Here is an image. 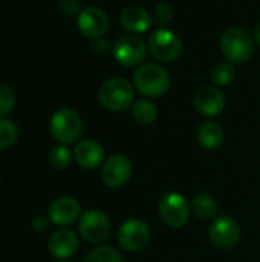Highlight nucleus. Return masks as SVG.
<instances>
[{"label": "nucleus", "instance_id": "f257e3e1", "mask_svg": "<svg viewBox=\"0 0 260 262\" xmlns=\"http://www.w3.org/2000/svg\"><path fill=\"white\" fill-rule=\"evenodd\" d=\"M98 100L107 111H126L135 103V86L121 77L109 78L101 84L98 91Z\"/></svg>", "mask_w": 260, "mask_h": 262}, {"label": "nucleus", "instance_id": "f03ea898", "mask_svg": "<svg viewBox=\"0 0 260 262\" xmlns=\"http://www.w3.org/2000/svg\"><path fill=\"white\" fill-rule=\"evenodd\" d=\"M133 86L144 97H161L170 89V75L161 64L146 63L133 74Z\"/></svg>", "mask_w": 260, "mask_h": 262}, {"label": "nucleus", "instance_id": "7ed1b4c3", "mask_svg": "<svg viewBox=\"0 0 260 262\" xmlns=\"http://www.w3.org/2000/svg\"><path fill=\"white\" fill-rule=\"evenodd\" d=\"M221 52L228 61L241 64L253 57L254 41L245 29L230 28L221 35Z\"/></svg>", "mask_w": 260, "mask_h": 262}, {"label": "nucleus", "instance_id": "20e7f679", "mask_svg": "<svg viewBox=\"0 0 260 262\" xmlns=\"http://www.w3.org/2000/svg\"><path fill=\"white\" fill-rule=\"evenodd\" d=\"M49 129L52 137L60 143V144H72L75 143L81 134H83V121L81 117L67 107L58 109L49 123Z\"/></svg>", "mask_w": 260, "mask_h": 262}, {"label": "nucleus", "instance_id": "39448f33", "mask_svg": "<svg viewBox=\"0 0 260 262\" xmlns=\"http://www.w3.org/2000/svg\"><path fill=\"white\" fill-rule=\"evenodd\" d=\"M147 45L150 54L162 63L175 61L182 52V41L179 35L167 28H159L153 31L149 35Z\"/></svg>", "mask_w": 260, "mask_h": 262}, {"label": "nucleus", "instance_id": "423d86ee", "mask_svg": "<svg viewBox=\"0 0 260 262\" xmlns=\"http://www.w3.org/2000/svg\"><path fill=\"white\" fill-rule=\"evenodd\" d=\"M112 54L118 64L124 68H133L143 63L146 58L147 45L138 34H126L115 41Z\"/></svg>", "mask_w": 260, "mask_h": 262}, {"label": "nucleus", "instance_id": "0eeeda50", "mask_svg": "<svg viewBox=\"0 0 260 262\" xmlns=\"http://www.w3.org/2000/svg\"><path fill=\"white\" fill-rule=\"evenodd\" d=\"M78 232L81 238L90 244H101L110 235V220L109 216L98 210H86L78 221Z\"/></svg>", "mask_w": 260, "mask_h": 262}, {"label": "nucleus", "instance_id": "6e6552de", "mask_svg": "<svg viewBox=\"0 0 260 262\" xmlns=\"http://www.w3.org/2000/svg\"><path fill=\"white\" fill-rule=\"evenodd\" d=\"M190 212L192 209L187 200L178 192H170L164 195L159 201V218L167 227H184L190 218Z\"/></svg>", "mask_w": 260, "mask_h": 262}, {"label": "nucleus", "instance_id": "1a4fd4ad", "mask_svg": "<svg viewBox=\"0 0 260 262\" xmlns=\"http://www.w3.org/2000/svg\"><path fill=\"white\" fill-rule=\"evenodd\" d=\"M208 238H210V243L218 250H224V252L231 250L241 241L239 223L228 215H221L210 226Z\"/></svg>", "mask_w": 260, "mask_h": 262}, {"label": "nucleus", "instance_id": "9d476101", "mask_svg": "<svg viewBox=\"0 0 260 262\" xmlns=\"http://www.w3.org/2000/svg\"><path fill=\"white\" fill-rule=\"evenodd\" d=\"M150 227L138 218L127 220L118 230V243L127 252H139L150 241Z\"/></svg>", "mask_w": 260, "mask_h": 262}, {"label": "nucleus", "instance_id": "9b49d317", "mask_svg": "<svg viewBox=\"0 0 260 262\" xmlns=\"http://www.w3.org/2000/svg\"><path fill=\"white\" fill-rule=\"evenodd\" d=\"M133 167L127 157L115 154L109 157L101 166V180L106 186L112 189L123 187L132 177Z\"/></svg>", "mask_w": 260, "mask_h": 262}, {"label": "nucleus", "instance_id": "f8f14e48", "mask_svg": "<svg viewBox=\"0 0 260 262\" xmlns=\"http://www.w3.org/2000/svg\"><path fill=\"white\" fill-rule=\"evenodd\" d=\"M107 14L97 6H87L78 14V29L89 38H101L109 31Z\"/></svg>", "mask_w": 260, "mask_h": 262}, {"label": "nucleus", "instance_id": "ddd939ff", "mask_svg": "<svg viewBox=\"0 0 260 262\" xmlns=\"http://www.w3.org/2000/svg\"><path fill=\"white\" fill-rule=\"evenodd\" d=\"M225 94L218 86H204L196 91L193 97L195 109L205 117H216L225 107Z\"/></svg>", "mask_w": 260, "mask_h": 262}, {"label": "nucleus", "instance_id": "4468645a", "mask_svg": "<svg viewBox=\"0 0 260 262\" xmlns=\"http://www.w3.org/2000/svg\"><path fill=\"white\" fill-rule=\"evenodd\" d=\"M81 207L74 196H60L49 206L48 216L52 224L66 227L74 224L80 216Z\"/></svg>", "mask_w": 260, "mask_h": 262}, {"label": "nucleus", "instance_id": "2eb2a0df", "mask_svg": "<svg viewBox=\"0 0 260 262\" xmlns=\"http://www.w3.org/2000/svg\"><path fill=\"white\" fill-rule=\"evenodd\" d=\"M74 158L83 169L93 170L104 164V149L93 140H83L74 149Z\"/></svg>", "mask_w": 260, "mask_h": 262}, {"label": "nucleus", "instance_id": "dca6fc26", "mask_svg": "<svg viewBox=\"0 0 260 262\" xmlns=\"http://www.w3.org/2000/svg\"><path fill=\"white\" fill-rule=\"evenodd\" d=\"M120 23L124 29L129 31V34H143L149 31L152 26V14L136 5L127 6L120 14Z\"/></svg>", "mask_w": 260, "mask_h": 262}, {"label": "nucleus", "instance_id": "f3484780", "mask_svg": "<svg viewBox=\"0 0 260 262\" xmlns=\"http://www.w3.org/2000/svg\"><path fill=\"white\" fill-rule=\"evenodd\" d=\"M78 236L69 229H61L52 233L48 243V250L54 258L66 259L78 250Z\"/></svg>", "mask_w": 260, "mask_h": 262}, {"label": "nucleus", "instance_id": "a211bd4d", "mask_svg": "<svg viewBox=\"0 0 260 262\" xmlns=\"http://www.w3.org/2000/svg\"><path fill=\"white\" fill-rule=\"evenodd\" d=\"M198 141L205 149H218L224 143V129L216 121H204L198 127Z\"/></svg>", "mask_w": 260, "mask_h": 262}, {"label": "nucleus", "instance_id": "6ab92c4d", "mask_svg": "<svg viewBox=\"0 0 260 262\" xmlns=\"http://www.w3.org/2000/svg\"><path fill=\"white\" fill-rule=\"evenodd\" d=\"M190 209H192V213L198 216L199 220H211L218 215V203L215 201L213 196L207 193L196 195L192 200Z\"/></svg>", "mask_w": 260, "mask_h": 262}, {"label": "nucleus", "instance_id": "aec40b11", "mask_svg": "<svg viewBox=\"0 0 260 262\" xmlns=\"http://www.w3.org/2000/svg\"><path fill=\"white\" fill-rule=\"evenodd\" d=\"M130 109L133 120L139 124H152L158 118V107L150 100H136Z\"/></svg>", "mask_w": 260, "mask_h": 262}, {"label": "nucleus", "instance_id": "412c9836", "mask_svg": "<svg viewBox=\"0 0 260 262\" xmlns=\"http://www.w3.org/2000/svg\"><path fill=\"white\" fill-rule=\"evenodd\" d=\"M210 75H211V81H213L215 86L225 88L234 80V75H236L234 63H231L228 60H222V61H219V63H216L213 66Z\"/></svg>", "mask_w": 260, "mask_h": 262}, {"label": "nucleus", "instance_id": "4be33fe9", "mask_svg": "<svg viewBox=\"0 0 260 262\" xmlns=\"http://www.w3.org/2000/svg\"><path fill=\"white\" fill-rule=\"evenodd\" d=\"M84 262H124L121 253L110 246H100L90 250Z\"/></svg>", "mask_w": 260, "mask_h": 262}, {"label": "nucleus", "instance_id": "5701e85b", "mask_svg": "<svg viewBox=\"0 0 260 262\" xmlns=\"http://www.w3.org/2000/svg\"><path fill=\"white\" fill-rule=\"evenodd\" d=\"M70 161H72V154L64 144L55 146L49 154V163L54 169L64 170L70 166Z\"/></svg>", "mask_w": 260, "mask_h": 262}, {"label": "nucleus", "instance_id": "b1692460", "mask_svg": "<svg viewBox=\"0 0 260 262\" xmlns=\"http://www.w3.org/2000/svg\"><path fill=\"white\" fill-rule=\"evenodd\" d=\"M18 137L17 126L6 118H0V149H6L15 143Z\"/></svg>", "mask_w": 260, "mask_h": 262}, {"label": "nucleus", "instance_id": "393cba45", "mask_svg": "<svg viewBox=\"0 0 260 262\" xmlns=\"http://www.w3.org/2000/svg\"><path fill=\"white\" fill-rule=\"evenodd\" d=\"M173 18V9L169 3L166 2H159L155 5L153 12H152V20L153 23L159 25V26H166L170 23V20Z\"/></svg>", "mask_w": 260, "mask_h": 262}, {"label": "nucleus", "instance_id": "a878e982", "mask_svg": "<svg viewBox=\"0 0 260 262\" xmlns=\"http://www.w3.org/2000/svg\"><path fill=\"white\" fill-rule=\"evenodd\" d=\"M15 104V95L12 89L6 84H0V117L12 111Z\"/></svg>", "mask_w": 260, "mask_h": 262}, {"label": "nucleus", "instance_id": "bb28decb", "mask_svg": "<svg viewBox=\"0 0 260 262\" xmlns=\"http://www.w3.org/2000/svg\"><path fill=\"white\" fill-rule=\"evenodd\" d=\"M60 9L66 15H75L80 14V5L77 0H63L60 5Z\"/></svg>", "mask_w": 260, "mask_h": 262}, {"label": "nucleus", "instance_id": "cd10ccee", "mask_svg": "<svg viewBox=\"0 0 260 262\" xmlns=\"http://www.w3.org/2000/svg\"><path fill=\"white\" fill-rule=\"evenodd\" d=\"M49 224H51L49 216L40 215V216H35V218L32 220V229H34L35 232H46L48 227H49Z\"/></svg>", "mask_w": 260, "mask_h": 262}, {"label": "nucleus", "instance_id": "c85d7f7f", "mask_svg": "<svg viewBox=\"0 0 260 262\" xmlns=\"http://www.w3.org/2000/svg\"><path fill=\"white\" fill-rule=\"evenodd\" d=\"M93 51L95 52H100L101 55L103 54H106L107 51H109V45H107V41H104V40H97L95 43H93Z\"/></svg>", "mask_w": 260, "mask_h": 262}, {"label": "nucleus", "instance_id": "c756f323", "mask_svg": "<svg viewBox=\"0 0 260 262\" xmlns=\"http://www.w3.org/2000/svg\"><path fill=\"white\" fill-rule=\"evenodd\" d=\"M254 38H256V41L260 45V21L256 25V28H254Z\"/></svg>", "mask_w": 260, "mask_h": 262}, {"label": "nucleus", "instance_id": "7c9ffc66", "mask_svg": "<svg viewBox=\"0 0 260 262\" xmlns=\"http://www.w3.org/2000/svg\"><path fill=\"white\" fill-rule=\"evenodd\" d=\"M61 262H69V261H61Z\"/></svg>", "mask_w": 260, "mask_h": 262}]
</instances>
